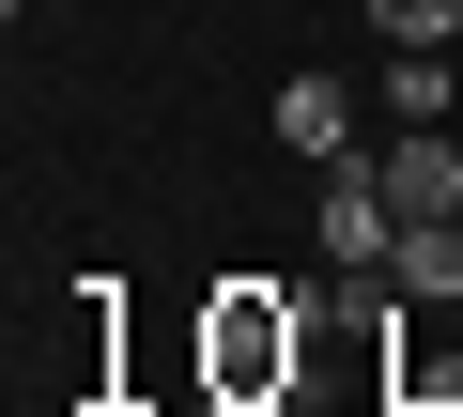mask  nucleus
<instances>
[{
    "label": "nucleus",
    "instance_id": "obj_3",
    "mask_svg": "<svg viewBox=\"0 0 463 417\" xmlns=\"http://www.w3.org/2000/svg\"><path fill=\"white\" fill-rule=\"evenodd\" d=\"M279 139L340 170V155H355V93H340V78H279Z\"/></svg>",
    "mask_w": 463,
    "mask_h": 417
},
{
    "label": "nucleus",
    "instance_id": "obj_1",
    "mask_svg": "<svg viewBox=\"0 0 463 417\" xmlns=\"http://www.w3.org/2000/svg\"><path fill=\"white\" fill-rule=\"evenodd\" d=\"M309 232H325V263H340V279H371V263L402 248V201H386V170H325Z\"/></svg>",
    "mask_w": 463,
    "mask_h": 417
},
{
    "label": "nucleus",
    "instance_id": "obj_5",
    "mask_svg": "<svg viewBox=\"0 0 463 417\" xmlns=\"http://www.w3.org/2000/svg\"><path fill=\"white\" fill-rule=\"evenodd\" d=\"M386 109H402V124H448V47H402V62H386Z\"/></svg>",
    "mask_w": 463,
    "mask_h": 417
},
{
    "label": "nucleus",
    "instance_id": "obj_2",
    "mask_svg": "<svg viewBox=\"0 0 463 417\" xmlns=\"http://www.w3.org/2000/svg\"><path fill=\"white\" fill-rule=\"evenodd\" d=\"M371 170H386V201H402V232H417V217H463V155H448V124H402Z\"/></svg>",
    "mask_w": 463,
    "mask_h": 417
},
{
    "label": "nucleus",
    "instance_id": "obj_4",
    "mask_svg": "<svg viewBox=\"0 0 463 417\" xmlns=\"http://www.w3.org/2000/svg\"><path fill=\"white\" fill-rule=\"evenodd\" d=\"M402 294H463V217H417L402 232Z\"/></svg>",
    "mask_w": 463,
    "mask_h": 417
},
{
    "label": "nucleus",
    "instance_id": "obj_6",
    "mask_svg": "<svg viewBox=\"0 0 463 417\" xmlns=\"http://www.w3.org/2000/svg\"><path fill=\"white\" fill-rule=\"evenodd\" d=\"M386 47H463V0H371Z\"/></svg>",
    "mask_w": 463,
    "mask_h": 417
}]
</instances>
